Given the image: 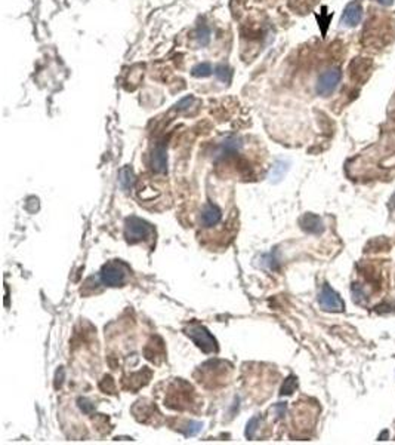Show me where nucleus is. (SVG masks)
Here are the masks:
<instances>
[{
  "mask_svg": "<svg viewBox=\"0 0 395 445\" xmlns=\"http://www.w3.org/2000/svg\"><path fill=\"white\" fill-rule=\"evenodd\" d=\"M129 273H130V269L127 267V264H124L123 261L114 260V261L107 263L101 269L99 279L107 286H118L126 282V278Z\"/></svg>",
  "mask_w": 395,
  "mask_h": 445,
  "instance_id": "f257e3e1",
  "label": "nucleus"
},
{
  "mask_svg": "<svg viewBox=\"0 0 395 445\" xmlns=\"http://www.w3.org/2000/svg\"><path fill=\"white\" fill-rule=\"evenodd\" d=\"M184 331H185L187 336L197 345V348H200L204 353H213V352L218 350V345H216L215 337L203 325H200L197 322H193Z\"/></svg>",
  "mask_w": 395,
  "mask_h": 445,
  "instance_id": "f03ea898",
  "label": "nucleus"
},
{
  "mask_svg": "<svg viewBox=\"0 0 395 445\" xmlns=\"http://www.w3.org/2000/svg\"><path fill=\"white\" fill-rule=\"evenodd\" d=\"M154 230L150 222L138 217H129L124 222V236L129 242L135 244L145 238L153 236Z\"/></svg>",
  "mask_w": 395,
  "mask_h": 445,
  "instance_id": "7ed1b4c3",
  "label": "nucleus"
},
{
  "mask_svg": "<svg viewBox=\"0 0 395 445\" xmlns=\"http://www.w3.org/2000/svg\"><path fill=\"white\" fill-rule=\"evenodd\" d=\"M342 77V71L338 67H330L324 70L317 80V94L327 96L330 95L339 85Z\"/></svg>",
  "mask_w": 395,
  "mask_h": 445,
  "instance_id": "20e7f679",
  "label": "nucleus"
},
{
  "mask_svg": "<svg viewBox=\"0 0 395 445\" xmlns=\"http://www.w3.org/2000/svg\"><path fill=\"white\" fill-rule=\"evenodd\" d=\"M318 303L323 307V310H326V312H343L345 310L343 300L327 284H324L321 286V291L318 295Z\"/></svg>",
  "mask_w": 395,
  "mask_h": 445,
  "instance_id": "39448f33",
  "label": "nucleus"
},
{
  "mask_svg": "<svg viewBox=\"0 0 395 445\" xmlns=\"http://www.w3.org/2000/svg\"><path fill=\"white\" fill-rule=\"evenodd\" d=\"M222 220V211L215 203H206L200 214V224L206 229L218 226Z\"/></svg>",
  "mask_w": 395,
  "mask_h": 445,
  "instance_id": "423d86ee",
  "label": "nucleus"
},
{
  "mask_svg": "<svg viewBox=\"0 0 395 445\" xmlns=\"http://www.w3.org/2000/svg\"><path fill=\"white\" fill-rule=\"evenodd\" d=\"M363 20V6L360 2H351L343 9L340 23L346 27H357Z\"/></svg>",
  "mask_w": 395,
  "mask_h": 445,
  "instance_id": "0eeeda50",
  "label": "nucleus"
},
{
  "mask_svg": "<svg viewBox=\"0 0 395 445\" xmlns=\"http://www.w3.org/2000/svg\"><path fill=\"white\" fill-rule=\"evenodd\" d=\"M301 227L308 232V233H312V235H320L323 233L324 230V222L323 220L318 217V215H314V214H305L302 218H301Z\"/></svg>",
  "mask_w": 395,
  "mask_h": 445,
  "instance_id": "6e6552de",
  "label": "nucleus"
},
{
  "mask_svg": "<svg viewBox=\"0 0 395 445\" xmlns=\"http://www.w3.org/2000/svg\"><path fill=\"white\" fill-rule=\"evenodd\" d=\"M151 166L156 172L163 174L168 169V152H166V146L163 143L157 144L153 156H151Z\"/></svg>",
  "mask_w": 395,
  "mask_h": 445,
  "instance_id": "1a4fd4ad",
  "label": "nucleus"
},
{
  "mask_svg": "<svg viewBox=\"0 0 395 445\" xmlns=\"http://www.w3.org/2000/svg\"><path fill=\"white\" fill-rule=\"evenodd\" d=\"M243 146V141L241 138L238 137H226L219 146H218V150H216V156L218 158H226V156H231V155H235Z\"/></svg>",
  "mask_w": 395,
  "mask_h": 445,
  "instance_id": "9d476101",
  "label": "nucleus"
},
{
  "mask_svg": "<svg viewBox=\"0 0 395 445\" xmlns=\"http://www.w3.org/2000/svg\"><path fill=\"white\" fill-rule=\"evenodd\" d=\"M118 183L120 186L124 189V190H129L132 186H134L135 183V174H134V169H132L129 165L123 166L118 172Z\"/></svg>",
  "mask_w": 395,
  "mask_h": 445,
  "instance_id": "9b49d317",
  "label": "nucleus"
},
{
  "mask_svg": "<svg viewBox=\"0 0 395 445\" xmlns=\"http://www.w3.org/2000/svg\"><path fill=\"white\" fill-rule=\"evenodd\" d=\"M210 36H212L210 29L206 24H200L194 32V40H196L197 46H200V48L207 46L210 43Z\"/></svg>",
  "mask_w": 395,
  "mask_h": 445,
  "instance_id": "f8f14e48",
  "label": "nucleus"
},
{
  "mask_svg": "<svg viewBox=\"0 0 395 445\" xmlns=\"http://www.w3.org/2000/svg\"><path fill=\"white\" fill-rule=\"evenodd\" d=\"M213 74L218 80H221L224 83H229L231 77H232V70L226 64H219L213 68Z\"/></svg>",
  "mask_w": 395,
  "mask_h": 445,
  "instance_id": "ddd939ff",
  "label": "nucleus"
},
{
  "mask_svg": "<svg viewBox=\"0 0 395 445\" xmlns=\"http://www.w3.org/2000/svg\"><path fill=\"white\" fill-rule=\"evenodd\" d=\"M213 73V67L210 63H200L191 68V74L194 77H209Z\"/></svg>",
  "mask_w": 395,
  "mask_h": 445,
  "instance_id": "4468645a",
  "label": "nucleus"
},
{
  "mask_svg": "<svg viewBox=\"0 0 395 445\" xmlns=\"http://www.w3.org/2000/svg\"><path fill=\"white\" fill-rule=\"evenodd\" d=\"M287 171V163H284L283 160H279L274 166H273V171H271V180L273 181H279L283 178L284 172Z\"/></svg>",
  "mask_w": 395,
  "mask_h": 445,
  "instance_id": "2eb2a0df",
  "label": "nucleus"
},
{
  "mask_svg": "<svg viewBox=\"0 0 395 445\" xmlns=\"http://www.w3.org/2000/svg\"><path fill=\"white\" fill-rule=\"evenodd\" d=\"M296 387H298V380H296V377L290 376L282 387V395H292Z\"/></svg>",
  "mask_w": 395,
  "mask_h": 445,
  "instance_id": "dca6fc26",
  "label": "nucleus"
},
{
  "mask_svg": "<svg viewBox=\"0 0 395 445\" xmlns=\"http://www.w3.org/2000/svg\"><path fill=\"white\" fill-rule=\"evenodd\" d=\"M185 427H187V429L184 430V432H185V435H187V436H193V435H197V433L201 430L203 424H201V423H198V421H188Z\"/></svg>",
  "mask_w": 395,
  "mask_h": 445,
  "instance_id": "f3484780",
  "label": "nucleus"
},
{
  "mask_svg": "<svg viewBox=\"0 0 395 445\" xmlns=\"http://www.w3.org/2000/svg\"><path fill=\"white\" fill-rule=\"evenodd\" d=\"M257 423H259V418L257 417H253L250 421H249V424H247V430H246V436L247 438H253V435H254V432H256V426H257Z\"/></svg>",
  "mask_w": 395,
  "mask_h": 445,
  "instance_id": "a211bd4d",
  "label": "nucleus"
},
{
  "mask_svg": "<svg viewBox=\"0 0 395 445\" xmlns=\"http://www.w3.org/2000/svg\"><path fill=\"white\" fill-rule=\"evenodd\" d=\"M193 102H194V98H193V96H185V98H182V99L175 105V108L179 110V111H182V110H187Z\"/></svg>",
  "mask_w": 395,
  "mask_h": 445,
  "instance_id": "6ab92c4d",
  "label": "nucleus"
},
{
  "mask_svg": "<svg viewBox=\"0 0 395 445\" xmlns=\"http://www.w3.org/2000/svg\"><path fill=\"white\" fill-rule=\"evenodd\" d=\"M79 402H80V408H82L85 413H90V411L93 410V405H92L87 399H80Z\"/></svg>",
  "mask_w": 395,
  "mask_h": 445,
  "instance_id": "aec40b11",
  "label": "nucleus"
},
{
  "mask_svg": "<svg viewBox=\"0 0 395 445\" xmlns=\"http://www.w3.org/2000/svg\"><path fill=\"white\" fill-rule=\"evenodd\" d=\"M274 411L277 413V417H283L286 413V404H277L274 407Z\"/></svg>",
  "mask_w": 395,
  "mask_h": 445,
  "instance_id": "412c9836",
  "label": "nucleus"
},
{
  "mask_svg": "<svg viewBox=\"0 0 395 445\" xmlns=\"http://www.w3.org/2000/svg\"><path fill=\"white\" fill-rule=\"evenodd\" d=\"M374 2L380 3L382 6H391L394 3V0H374Z\"/></svg>",
  "mask_w": 395,
  "mask_h": 445,
  "instance_id": "4be33fe9",
  "label": "nucleus"
}]
</instances>
